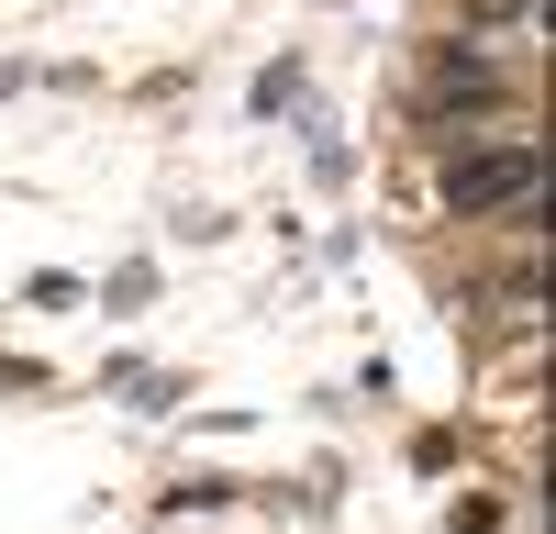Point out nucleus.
<instances>
[{
	"label": "nucleus",
	"instance_id": "5",
	"mask_svg": "<svg viewBox=\"0 0 556 534\" xmlns=\"http://www.w3.org/2000/svg\"><path fill=\"white\" fill-rule=\"evenodd\" d=\"M0 89H23V67H0Z\"/></svg>",
	"mask_w": 556,
	"mask_h": 534
},
{
	"label": "nucleus",
	"instance_id": "1",
	"mask_svg": "<svg viewBox=\"0 0 556 534\" xmlns=\"http://www.w3.org/2000/svg\"><path fill=\"white\" fill-rule=\"evenodd\" d=\"M513 201H534V145L445 156V212H513Z\"/></svg>",
	"mask_w": 556,
	"mask_h": 534
},
{
	"label": "nucleus",
	"instance_id": "2",
	"mask_svg": "<svg viewBox=\"0 0 556 534\" xmlns=\"http://www.w3.org/2000/svg\"><path fill=\"white\" fill-rule=\"evenodd\" d=\"M490 101H501V78L468 56V44H445L434 78H424V112H490Z\"/></svg>",
	"mask_w": 556,
	"mask_h": 534
},
{
	"label": "nucleus",
	"instance_id": "3",
	"mask_svg": "<svg viewBox=\"0 0 556 534\" xmlns=\"http://www.w3.org/2000/svg\"><path fill=\"white\" fill-rule=\"evenodd\" d=\"M456 534H501V501H456Z\"/></svg>",
	"mask_w": 556,
	"mask_h": 534
},
{
	"label": "nucleus",
	"instance_id": "4",
	"mask_svg": "<svg viewBox=\"0 0 556 534\" xmlns=\"http://www.w3.org/2000/svg\"><path fill=\"white\" fill-rule=\"evenodd\" d=\"M534 0H468V23H523Z\"/></svg>",
	"mask_w": 556,
	"mask_h": 534
}]
</instances>
